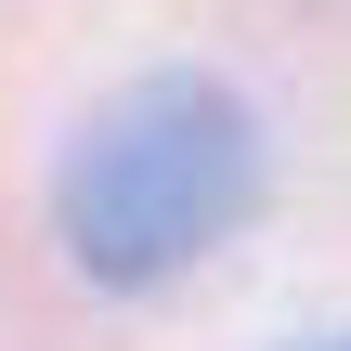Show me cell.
Masks as SVG:
<instances>
[{"label":"cell","mask_w":351,"mask_h":351,"mask_svg":"<svg viewBox=\"0 0 351 351\" xmlns=\"http://www.w3.org/2000/svg\"><path fill=\"white\" fill-rule=\"evenodd\" d=\"M247 208H261V130L221 78H143L65 156V247L104 287H156L208 261Z\"/></svg>","instance_id":"cell-1"}]
</instances>
